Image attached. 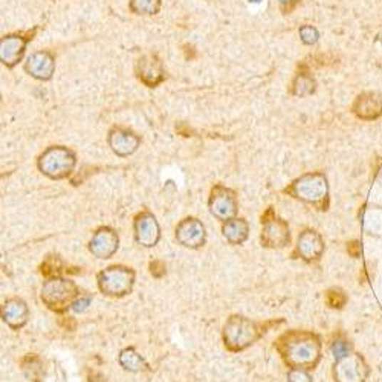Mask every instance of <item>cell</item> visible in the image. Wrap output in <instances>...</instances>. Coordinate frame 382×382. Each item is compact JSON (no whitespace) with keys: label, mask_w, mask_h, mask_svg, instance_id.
Returning <instances> with one entry per match:
<instances>
[{"label":"cell","mask_w":382,"mask_h":382,"mask_svg":"<svg viewBox=\"0 0 382 382\" xmlns=\"http://www.w3.org/2000/svg\"><path fill=\"white\" fill-rule=\"evenodd\" d=\"M289 368H315L321 359V339L311 331H286L274 343Z\"/></svg>","instance_id":"1"},{"label":"cell","mask_w":382,"mask_h":382,"mask_svg":"<svg viewBox=\"0 0 382 382\" xmlns=\"http://www.w3.org/2000/svg\"><path fill=\"white\" fill-rule=\"evenodd\" d=\"M272 323L254 321L245 315H231L222 329V339L227 350L232 353H239L248 347L256 344L259 339L268 332Z\"/></svg>","instance_id":"2"},{"label":"cell","mask_w":382,"mask_h":382,"mask_svg":"<svg viewBox=\"0 0 382 382\" xmlns=\"http://www.w3.org/2000/svg\"><path fill=\"white\" fill-rule=\"evenodd\" d=\"M80 294L81 291L76 282L61 275H54V277H48L41 284L40 300L51 312L66 314L72 309V304Z\"/></svg>","instance_id":"3"},{"label":"cell","mask_w":382,"mask_h":382,"mask_svg":"<svg viewBox=\"0 0 382 382\" xmlns=\"http://www.w3.org/2000/svg\"><path fill=\"white\" fill-rule=\"evenodd\" d=\"M284 193L304 204L315 205L320 210H327L329 205V184L327 177L320 173H306L286 187Z\"/></svg>","instance_id":"4"},{"label":"cell","mask_w":382,"mask_h":382,"mask_svg":"<svg viewBox=\"0 0 382 382\" xmlns=\"http://www.w3.org/2000/svg\"><path fill=\"white\" fill-rule=\"evenodd\" d=\"M136 271L125 264H112L97 274V286L103 295L110 299H123L135 288Z\"/></svg>","instance_id":"5"},{"label":"cell","mask_w":382,"mask_h":382,"mask_svg":"<svg viewBox=\"0 0 382 382\" xmlns=\"http://www.w3.org/2000/svg\"><path fill=\"white\" fill-rule=\"evenodd\" d=\"M77 165V155L63 145H51L37 159L41 175L52 180L69 177Z\"/></svg>","instance_id":"6"},{"label":"cell","mask_w":382,"mask_h":382,"mask_svg":"<svg viewBox=\"0 0 382 382\" xmlns=\"http://www.w3.org/2000/svg\"><path fill=\"white\" fill-rule=\"evenodd\" d=\"M260 243L263 248L268 249H283L291 245L289 224L275 215L272 207H269L267 213L262 216Z\"/></svg>","instance_id":"7"},{"label":"cell","mask_w":382,"mask_h":382,"mask_svg":"<svg viewBox=\"0 0 382 382\" xmlns=\"http://www.w3.org/2000/svg\"><path fill=\"white\" fill-rule=\"evenodd\" d=\"M210 215L215 219L224 222L237 217L239 213V199L237 193L232 188L222 184H216L210 191L208 197Z\"/></svg>","instance_id":"8"},{"label":"cell","mask_w":382,"mask_h":382,"mask_svg":"<svg viewBox=\"0 0 382 382\" xmlns=\"http://www.w3.org/2000/svg\"><path fill=\"white\" fill-rule=\"evenodd\" d=\"M133 237L138 245L150 249L161 240V225L152 211L144 210L133 219Z\"/></svg>","instance_id":"9"},{"label":"cell","mask_w":382,"mask_h":382,"mask_svg":"<svg viewBox=\"0 0 382 382\" xmlns=\"http://www.w3.org/2000/svg\"><path fill=\"white\" fill-rule=\"evenodd\" d=\"M175 239L180 247L200 249L207 243L205 225L197 217H185L175 228Z\"/></svg>","instance_id":"10"},{"label":"cell","mask_w":382,"mask_h":382,"mask_svg":"<svg viewBox=\"0 0 382 382\" xmlns=\"http://www.w3.org/2000/svg\"><path fill=\"white\" fill-rule=\"evenodd\" d=\"M89 252L100 260L112 259L120 248V234L112 227H100L93 231L89 242Z\"/></svg>","instance_id":"11"},{"label":"cell","mask_w":382,"mask_h":382,"mask_svg":"<svg viewBox=\"0 0 382 382\" xmlns=\"http://www.w3.org/2000/svg\"><path fill=\"white\" fill-rule=\"evenodd\" d=\"M367 376V366L363 358L356 353H349L336 359L334 367L335 382H364Z\"/></svg>","instance_id":"12"},{"label":"cell","mask_w":382,"mask_h":382,"mask_svg":"<svg viewBox=\"0 0 382 382\" xmlns=\"http://www.w3.org/2000/svg\"><path fill=\"white\" fill-rule=\"evenodd\" d=\"M295 252L301 260L306 263H314L320 260L324 252V240L320 232L315 229H303L299 234V240H296Z\"/></svg>","instance_id":"13"},{"label":"cell","mask_w":382,"mask_h":382,"mask_svg":"<svg viewBox=\"0 0 382 382\" xmlns=\"http://www.w3.org/2000/svg\"><path fill=\"white\" fill-rule=\"evenodd\" d=\"M29 40H33V36L22 37L17 34H11L2 37V40H0V60H2L6 68L11 69L19 61H22Z\"/></svg>","instance_id":"14"},{"label":"cell","mask_w":382,"mask_h":382,"mask_svg":"<svg viewBox=\"0 0 382 382\" xmlns=\"http://www.w3.org/2000/svg\"><path fill=\"white\" fill-rule=\"evenodd\" d=\"M108 143H109V147L112 148V152L116 156L125 158V156L133 155L138 148H140L141 138L127 129L113 127V129L109 132Z\"/></svg>","instance_id":"15"},{"label":"cell","mask_w":382,"mask_h":382,"mask_svg":"<svg viewBox=\"0 0 382 382\" xmlns=\"http://www.w3.org/2000/svg\"><path fill=\"white\" fill-rule=\"evenodd\" d=\"M2 320L13 331L24 329L29 320V307L26 301L19 296L8 299L2 306Z\"/></svg>","instance_id":"16"},{"label":"cell","mask_w":382,"mask_h":382,"mask_svg":"<svg viewBox=\"0 0 382 382\" xmlns=\"http://www.w3.org/2000/svg\"><path fill=\"white\" fill-rule=\"evenodd\" d=\"M25 71L31 77H34L41 81H48L54 76L56 71V60L54 56L48 51H38L29 56L25 63Z\"/></svg>","instance_id":"17"},{"label":"cell","mask_w":382,"mask_h":382,"mask_svg":"<svg viewBox=\"0 0 382 382\" xmlns=\"http://www.w3.org/2000/svg\"><path fill=\"white\" fill-rule=\"evenodd\" d=\"M352 112L359 120L373 121L382 115V97L376 92H364L356 97Z\"/></svg>","instance_id":"18"},{"label":"cell","mask_w":382,"mask_h":382,"mask_svg":"<svg viewBox=\"0 0 382 382\" xmlns=\"http://www.w3.org/2000/svg\"><path fill=\"white\" fill-rule=\"evenodd\" d=\"M138 78H140L147 88H155L159 83L164 81L162 63L156 56H144L136 66Z\"/></svg>","instance_id":"19"},{"label":"cell","mask_w":382,"mask_h":382,"mask_svg":"<svg viewBox=\"0 0 382 382\" xmlns=\"http://www.w3.org/2000/svg\"><path fill=\"white\" fill-rule=\"evenodd\" d=\"M222 236L225 237L229 245H243L249 237L248 220L243 217H234L224 222V224H222Z\"/></svg>","instance_id":"20"},{"label":"cell","mask_w":382,"mask_h":382,"mask_svg":"<svg viewBox=\"0 0 382 382\" xmlns=\"http://www.w3.org/2000/svg\"><path fill=\"white\" fill-rule=\"evenodd\" d=\"M118 363L125 371H130V373H143V371L148 370L145 358L135 347L123 349L118 355Z\"/></svg>","instance_id":"21"},{"label":"cell","mask_w":382,"mask_h":382,"mask_svg":"<svg viewBox=\"0 0 382 382\" xmlns=\"http://www.w3.org/2000/svg\"><path fill=\"white\" fill-rule=\"evenodd\" d=\"M22 371L25 378L29 382H43L46 376V367H45V361L41 359L36 353H28L24 356L22 363Z\"/></svg>","instance_id":"22"},{"label":"cell","mask_w":382,"mask_h":382,"mask_svg":"<svg viewBox=\"0 0 382 382\" xmlns=\"http://www.w3.org/2000/svg\"><path fill=\"white\" fill-rule=\"evenodd\" d=\"M316 83L309 72H300L292 81V93L295 97H307L315 92Z\"/></svg>","instance_id":"23"},{"label":"cell","mask_w":382,"mask_h":382,"mask_svg":"<svg viewBox=\"0 0 382 382\" xmlns=\"http://www.w3.org/2000/svg\"><path fill=\"white\" fill-rule=\"evenodd\" d=\"M161 9V0H130V11L138 16H153Z\"/></svg>","instance_id":"24"},{"label":"cell","mask_w":382,"mask_h":382,"mask_svg":"<svg viewBox=\"0 0 382 382\" xmlns=\"http://www.w3.org/2000/svg\"><path fill=\"white\" fill-rule=\"evenodd\" d=\"M326 301L332 309H343L344 304L347 303V296L343 289L332 288L326 292Z\"/></svg>","instance_id":"25"},{"label":"cell","mask_w":382,"mask_h":382,"mask_svg":"<svg viewBox=\"0 0 382 382\" xmlns=\"http://www.w3.org/2000/svg\"><path fill=\"white\" fill-rule=\"evenodd\" d=\"M92 300H93L92 294H89V292H81V294L77 296V299H76V301H73L72 309H71V311H72L73 314H83V312H86V311L89 309V306H91Z\"/></svg>","instance_id":"26"},{"label":"cell","mask_w":382,"mask_h":382,"mask_svg":"<svg viewBox=\"0 0 382 382\" xmlns=\"http://www.w3.org/2000/svg\"><path fill=\"white\" fill-rule=\"evenodd\" d=\"M300 38L304 45H315L318 38H320V34H318L316 28L311 26V25H303L300 28Z\"/></svg>","instance_id":"27"},{"label":"cell","mask_w":382,"mask_h":382,"mask_svg":"<svg viewBox=\"0 0 382 382\" xmlns=\"http://www.w3.org/2000/svg\"><path fill=\"white\" fill-rule=\"evenodd\" d=\"M332 353L335 356V359H339V358H344L350 353V344L346 341V339L343 338H336L335 341L332 343Z\"/></svg>","instance_id":"28"},{"label":"cell","mask_w":382,"mask_h":382,"mask_svg":"<svg viewBox=\"0 0 382 382\" xmlns=\"http://www.w3.org/2000/svg\"><path fill=\"white\" fill-rule=\"evenodd\" d=\"M288 382H314L309 375V370L306 368H289L288 370Z\"/></svg>","instance_id":"29"},{"label":"cell","mask_w":382,"mask_h":382,"mask_svg":"<svg viewBox=\"0 0 382 382\" xmlns=\"http://www.w3.org/2000/svg\"><path fill=\"white\" fill-rule=\"evenodd\" d=\"M150 272L153 277L156 279H161L162 275L165 274V264L162 262H159V260H155L150 263Z\"/></svg>","instance_id":"30"},{"label":"cell","mask_w":382,"mask_h":382,"mask_svg":"<svg viewBox=\"0 0 382 382\" xmlns=\"http://www.w3.org/2000/svg\"><path fill=\"white\" fill-rule=\"evenodd\" d=\"M300 0H279V5H280V9L283 14H289L292 13L295 6L299 5Z\"/></svg>","instance_id":"31"},{"label":"cell","mask_w":382,"mask_h":382,"mask_svg":"<svg viewBox=\"0 0 382 382\" xmlns=\"http://www.w3.org/2000/svg\"><path fill=\"white\" fill-rule=\"evenodd\" d=\"M347 251H349L350 256L358 259L361 256V252H363V247H361V243L358 240H353V242L347 243Z\"/></svg>","instance_id":"32"},{"label":"cell","mask_w":382,"mask_h":382,"mask_svg":"<svg viewBox=\"0 0 382 382\" xmlns=\"http://www.w3.org/2000/svg\"><path fill=\"white\" fill-rule=\"evenodd\" d=\"M54 373H56V381L54 382H68L66 371L63 370L60 363H54Z\"/></svg>","instance_id":"33"},{"label":"cell","mask_w":382,"mask_h":382,"mask_svg":"<svg viewBox=\"0 0 382 382\" xmlns=\"http://www.w3.org/2000/svg\"><path fill=\"white\" fill-rule=\"evenodd\" d=\"M89 382H108L105 381V376L103 373H100V371H92V373H89Z\"/></svg>","instance_id":"34"},{"label":"cell","mask_w":382,"mask_h":382,"mask_svg":"<svg viewBox=\"0 0 382 382\" xmlns=\"http://www.w3.org/2000/svg\"><path fill=\"white\" fill-rule=\"evenodd\" d=\"M249 2H252V4H257V2H262V0H249Z\"/></svg>","instance_id":"35"}]
</instances>
